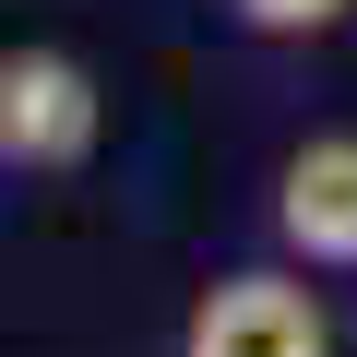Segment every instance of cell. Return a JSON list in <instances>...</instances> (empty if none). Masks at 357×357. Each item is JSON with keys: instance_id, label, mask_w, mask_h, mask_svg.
<instances>
[{"instance_id": "cell-1", "label": "cell", "mask_w": 357, "mask_h": 357, "mask_svg": "<svg viewBox=\"0 0 357 357\" xmlns=\"http://www.w3.org/2000/svg\"><path fill=\"white\" fill-rule=\"evenodd\" d=\"M96 119L107 107L72 48H0V167H84Z\"/></svg>"}, {"instance_id": "cell-2", "label": "cell", "mask_w": 357, "mask_h": 357, "mask_svg": "<svg viewBox=\"0 0 357 357\" xmlns=\"http://www.w3.org/2000/svg\"><path fill=\"white\" fill-rule=\"evenodd\" d=\"M178 357H333V321L298 274H227V286H203Z\"/></svg>"}, {"instance_id": "cell-3", "label": "cell", "mask_w": 357, "mask_h": 357, "mask_svg": "<svg viewBox=\"0 0 357 357\" xmlns=\"http://www.w3.org/2000/svg\"><path fill=\"white\" fill-rule=\"evenodd\" d=\"M274 227L310 262H357V131H310L274 178Z\"/></svg>"}, {"instance_id": "cell-4", "label": "cell", "mask_w": 357, "mask_h": 357, "mask_svg": "<svg viewBox=\"0 0 357 357\" xmlns=\"http://www.w3.org/2000/svg\"><path fill=\"white\" fill-rule=\"evenodd\" d=\"M227 13L262 36H321V24H345V0H227Z\"/></svg>"}]
</instances>
